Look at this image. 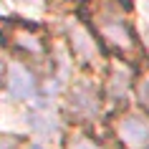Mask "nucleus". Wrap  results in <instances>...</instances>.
Returning <instances> with one entry per match:
<instances>
[{
	"instance_id": "obj_1",
	"label": "nucleus",
	"mask_w": 149,
	"mask_h": 149,
	"mask_svg": "<svg viewBox=\"0 0 149 149\" xmlns=\"http://www.w3.org/2000/svg\"><path fill=\"white\" fill-rule=\"evenodd\" d=\"M91 23H94V28L99 31V36H101L111 48H116L119 53H124V56L136 53V43H134L132 28L126 23V13H124L121 5L114 3V0H101V3H96Z\"/></svg>"
},
{
	"instance_id": "obj_4",
	"label": "nucleus",
	"mask_w": 149,
	"mask_h": 149,
	"mask_svg": "<svg viewBox=\"0 0 149 149\" xmlns=\"http://www.w3.org/2000/svg\"><path fill=\"white\" fill-rule=\"evenodd\" d=\"M116 136L126 149H147L149 147V121L134 114H126L116 121Z\"/></svg>"
},
{
	"instance_id": "obj_12",
	"label": "nucleus",
	"mask_w": 149,
	"mask_h": 149,
	"mask_svg": "<svg viewBox=\"0 0 149 149\" xmlns=\"http://www.w3.org/2000/svg\"><path fill=\"white\" fill-rule=\"evenodd\" d=\"M31 149H43V147H31Z\"/></svg>"
},
{
	"instance_id": "obj_2",
	"label": "nucleus",
	"mask_w": 149,
	"mask_h": 149,
	"mask_svg": "<svg viewBox=\"0 0 149 149\" xmlns=\"http://www.w3.org/2000/svg\"><path fill=\"white\" fill-rule=\"evenodd\" d=\"M3 38L8 40L13 48H20V51H25L28 56H33V58H38V61H43L46 58V43H43V36H40V31H36V28H31V25H20V23H10L5 31H3Z\"/></svg>"
},
{
	"instance_id": "obj_7",
	"label": "nucleus",
	"mask_w": 149,
	"mask_h": 149,
	"mask_svg": "<svg viewBox=\"0 0 149 149\" xmlns=\"http://www.w3.org/2000/svg\"><path fill=\"white\" fill-rule=\"evenodd\" d=\"M129 88V71L126 68H114L111 71V79H109V94L114 101H121Z\"/></svg>"
},
{
	"instance_id": "obj_10",
	"label": "nucleus",
	"mask_w": 149,
	"mask_h": 149,
	"mask_svg": "<svg viewBox=\"0 0 149 149\" xmlns=\"http://www.w3.org/2000/svg\"><path fill=\"white\" fill-rule=\"evenodd\" d=\"M0 149H18V141L8 139V136H0Z\"/></svg>"
},
{
	"instance_id": "obj_6",
	"label": "nucleus",
	"mask_w": 149,
	"mask_h": 149,
	"mask_svg": "<svg viewBox=\"0 0 149 149\" xmlns=\"http://www.w3.org/2000/svg\"><path fill=\"white\" fill-rule=\"evenodd\" d=\"M8 81H10V94L15 96V99H28L33 94V79L23 66H13Z\"/></svg>"
},
{
	"instance_id": "obj_11",
	"label": "nucleus",
	"mask_w": 149,
	"mask_h": 149,
	"mask_svg": "<svg viewBox=\"0 0 149 149\" xmlns=\"http://www.w3.org/2000/svg\"><path fill=\"white\" fill-rule=\"evenodd\" d=\"M3 76H5V61H3V56H0V86H3Z\"/></svg>"
},
{
	"instance_id": "obj_9",
	"label": "nucleus",
	"mask_w": 149,
	"mask_h": 149,
	"mask_svg": "<svg viewBox=\"0 0 149 149\" xmlns=\"http://www.w3.org/2000/svg\"><path fill=\"white\" fill-rule=\"evenodd\" d=\"M136 96H139V104L149 111V68L144 71V73H141L139 86H136Z\"/></svg>"
},
{
	"instance_id": "obj_5",
	"label": "nucleus",
	"mask_w": 149,
	"mask_h": 149,
	"mask_svg": "<svg viewBox=\"0 0 149 149\" xmlns=\"http://www.w3.org/2000/svg\"><path fill=\"white\" fill-rule=\"evenodd\" d=\"M71 114L76 119H91L99 114V99H96L91 86H79L71 94Z\"/></svg>"
},
{
	"instance_id": "obj_3",
	"label": "nucleus",
	"mask_w": 149,
	"mask_h": 149,
	"mask_svg": "<svg viewBox=\"0 0 149 149\" xmlns=\"http://www.w3.org/2000/svg\"><path fill=\"white\" fill-rule=\"evenodd\" d=\"M68 38H71V51H73V56L84 66H94V63L101 61V48H99V43L94 40V36H91V31H88L86 25H81L79 20L71 23Z\"/></svg>"
},
{
	"instance_id": "obj_8",
	"label": "nucleus",
	"mask_w": 149,
	"mask_h": 149,
	"mask_svg": "<svg viewBox=\"0 0 149 149\" xmlns=\"http://www.w3.org/2000/svg\"><path fill=\"white\" fill-rule=\"evenodd\" d=\"M66 149H106V147L99 144L96 139H91L88 134L76 132V134H71L68 139H66Z\"/></svg>"
}]
</instances>
